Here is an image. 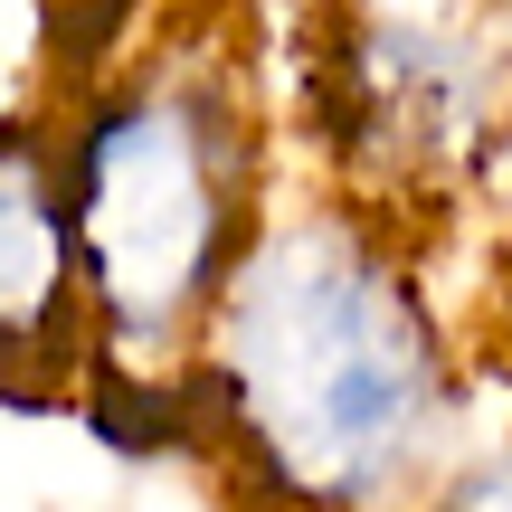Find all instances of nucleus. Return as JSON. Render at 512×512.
Segmentation results:
<instances>
[{
  "instance_id": "obj_1",
  "label": "nucleus",
  "mask_w": 512,
  "mask_h": 512,
  "mask_svg": "<svg viewBox=\"0 0 512 512\" xmlns=\"http://www.w3.org/2000/svg\"><path fill=\"white\" fill-rule=\"evenodd\" d=\"M181 408L247 512H418L475 437V351L408 219L332 181L275 190Z\"/></svg>"
},
{
  "instance_id": "obj_2",
  "label": "nucleus",
  "mask_w": 512,
  "mask_h": 512,
  "mask_svg": "<svg viewBox=\"0 0 512 512\" xmlns=\"http://www.w3.org/2000/svg\"><path fill=\"white\" fill-rule=\"evenodd\" d=\"M48 143L86 370L133 399H181L209 304L275 209L247 57L228 38H152L57 114Z\"/></svg>"
},
{
  "instance_id": "obj_3",
  "label": "nucleus",
  "mask_w": 512,
  "mask_h": 512,
  "mask_svg": "<svg viewBox=\"0 0 512 512\" xmlns=\"http://www.w3.org/2000/svg\"><path fill=\"white\" fill-rule=\"evenodd\" d=\"M323 181L389 219L456 209L512 143V38L484 0H351L313 57Z\"/></svg>"
},
{
  "instance_id": "obj_4",
  "label": "nucleus",
  "mask_w": 512,
  "mask_h": 512,
  "mask_svg": "<svg viewBox=\"0 0 512 512\" xmlns=\"http://www.w3.org/2000/svg\"><path fill=\"white\" fill-rule=\"evenodd\" d=\"M86 351L76 332V247L57 200V143L38 124H0V361L57 370Z\"/></svg>"
},
{
  "instance_id": "obj_5",
  "label": "nucleus",
  "mask_w": 512,
  "mask_h": 512,
  "mask_svg": "<svg viewBox=\"0 0 512 512\" xmlns=\"http://www.w3.org/2000/svg\"><path fill=\"white\" fill-rule=\"evenodd\" d=\"M418 512H512V418L503 427H475V437L456 446V465L427 484Z\"/></svg>"
},
{
  "instance_id": "obj_6",
  "label": "nucleus",
  "mask_w": 512,
  "mask_h": 512,
  "mask_svg": "<svg viewBox=\"0 0 512 512\" xmlns=\"http://www.w3.org/2000/svg\"><path fill=\"white\" fill-rule=\"evenodd\" d=\"M503 361H512V285H503Z\"/></svg>"
},
{
  "instance_id": "obj_7",
  "label": "nucleus",
  "mask_w": 512,
  "mask_h": 512,
  "mask_svg": "<svg viewBox=\"0 0 512 512\" xmlns=\"http://www.w3.org/2000/svg\"><path fill=\"white\" fill-rule=\"evenodd\" d=\"M484 10H494V19H503V38H512V0H484Z\"/></svg>"
}]
</instances>
